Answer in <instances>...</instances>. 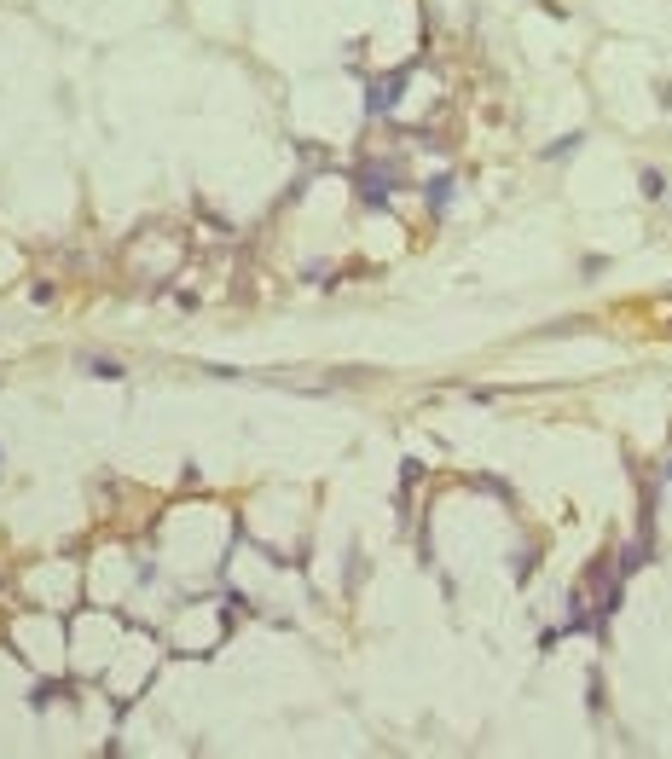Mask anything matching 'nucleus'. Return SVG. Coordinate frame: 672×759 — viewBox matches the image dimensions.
Wrapping results in <instances>:
<instances>
[{"label":"nucleus","instance_id":"obj_1","mask_svg":"<svg viewBox=\"0 0 672 759\" xmlns=\"http://www.w3.org/2000/svg\"><path fill=\"white\" fill-rule=\"evenodd\" d=\"M643 197H666V180H661L655 168H643Z\"/></svg>","mask_w":672,"mask_h":759},{"label":"nucleus","instance_id":"obj_2","mask_svg":"<svg viewBox=\"0 0 672 759\" xmlns=\"http://www.w3.org/2000/svg\"><path fill=\"white\" fill-rule=\"evenodd\" d=\"M87 371H93V377H110V383L122 377V366H116V360H87Z\"/></svg>","mask_w":672,"mask_h":759}]
</instances>
